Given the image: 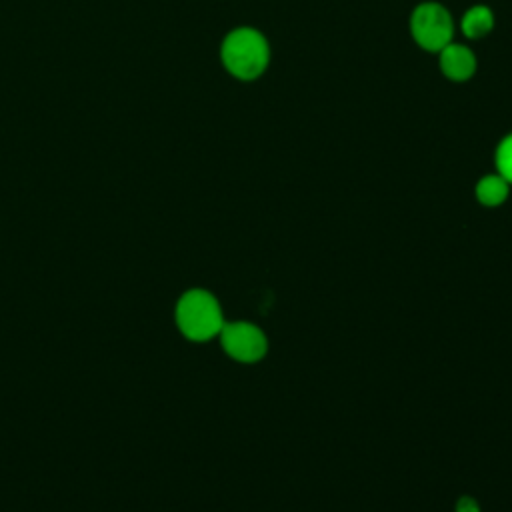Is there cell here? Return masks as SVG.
Instances as JSON below:
<instances>
[{
  "label": "cell",
  "mask_w": 512,
  "mask_h": 512,
  "mask_svg": "<svg viewBox=\"0 0 512 512\" xmlns=\"http://www.w3.org/2000/svg\"><path fill=\"white\" fill-rule=\"evenodd\" d=\"M218 338H220L222 350L232 360L242 364H254L262 360L268 350L266 334L256 324L246 320L224 322Z\"/></svg>",
  "instance_id": "4"
},
{
  "label": "cell",
  "mask_w": 512,
  "mask_h": 512,
  "mask_svg": "<svg viewBox=\"0 0 512 512\" xmlns=\"http://www.w3.org/2000/svg\"><path fill=\"white\" fill-rule=\"evenodd\" d=\"M498 174L512 186V134H508L496 148Z\"/></svg>",
  "instance_id": "8"
},
{
  "label": "cell",
  "mask_w": 512,
  "mask_h": 512,
  "mask_svg": "<svg viewBox=\"0 0 512 512\" xmlns=\"http://www.w3.org/2000/svg\"><path fill=\"white\" fill-rule=\"evenodd\" d=\"M220 56L224 68L232 76L240 80H254L266 70L270 50L266 38L258 30L236 28L224 38Z\"/></svg>",
  "instance_id": "2"
},
{
  "label": "cell",
  "mask_w": 512,
  "mask_h": 512,
  "mask_svg": "<svg viewBox=\"0 0 512 512\" xmlns=\"http://www.w3.org/2000/svg\"><path fill=\"white\" fill-rule=\"evenodd\" d=\"M410 30L420 48L440 52L452 40V18L444 6L424 2L412 12Z\"/></svg>",
  "instance_id": "3"
},
{
  "label": "cell",
  "mask_w": 512,
  "mask_h": 512,
  "mask_svg": "<svg viewBox=\"0 0 512 512\" xmlns=\"http://www.w3.org/2000/svg\"><path fill=\"white\" fill-rule=\"evenodd\" d=\"M462 32L468 38H482L494 28L492 10L486 6H474L462 16Z\"/></svg>",
  "instance_id": "7"
},
{
  "label": "cell",
  "mask_w": 512,
  "mask_h": 512,
  "mask_svg": "<svg viewBox=\"0 0 512 512\" xmlns=\"http://www.w3.org/2000/svg\"><path fill=\"white\" fill-rule=\"evenodd\" d=\"M440 70L454 82L468 80L476 70V56L462 44H448L440 50Z\"/></svg>",
  "instance_id": "5"
},
{
  "label": "cell",
  "mask_w": 512,
  "mask_h": 512,
  "mask_svg": "<svg viewBox=\"0 0 512 512\" xmlns=\"http://www.w3.org/2000/svg\"><path fill=\"white\" fill-rule=\"evenodd\" d=\"M456 512H480L478 504L472 498H462L456 506Z\"/></svg>",
  "instance_id": "9"
},
{
  "label": "cell",
  "mask_w": 512,
  "mask_h": 512,
  "mask_svg": "<svg viewBox=\"0 0 512 512\" xmlns=\"http://www.w3.org/2000/svg\"><path fill=\"white\" fill-rule=\"evenodd\" d=\"M174 320L180 334L192 342H206L220 334L224 326L222 306L218 298L204 290H186L174 308Z\"/></svg>",
  "instance_id": "1"
},
{
  "label": "cell",
  "mask_w": 512,
  "mask_h": 512,
  "mask_svg": "<svg viewBox=\"0 0 512 512\" xmlns=\"http://www.w3.org/2000/svg\"><path fill=\"white\" fill-rule=\"evenodd\" d=\"M510 192V184L500 174H488L476 184V198L482 206H500Z\"/></svg>",
  "instance_id": "6"
}]
</instances>
